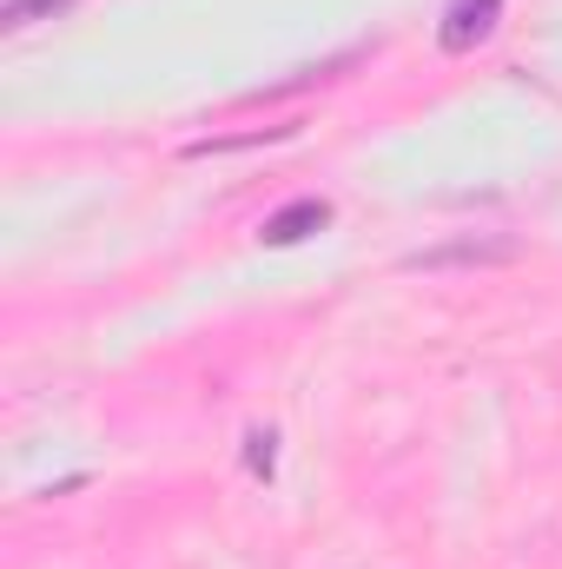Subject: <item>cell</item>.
I'll return each mask as SVG.
<instances>
[{
    "instance_id": "obj_1",
    "label": "cell",
    "mask_w": 562,
    "mask_h": 569,
    "mask_svg": "<svg viewBox=\"0 0 562 569\" xmlns=\"http://www.w3.org/2000/svg\"><path fill=\"white\" fill-rule=\"evenodd\" d=\"M510 259H523V239H510V232H470V239L411 252L404 272H483V266H510Z\"/></svg>"
},
{
    "instance_id": "obj_2",
    "label": "cell",
    "mask_w": 562,
    "mask_h": 569,
    "mask_svg": "<svg viewBox=\"0 0 562 569\" xmlns=\"http://www.w3.org/2000/svg\"><path fill=\"white\" fill-rule=\"evenodd\" d=\"M496 27H503V0H443L436 47H443V53H476Z\"/></svg>"
},
{
    "instance_id": "obj_3",
    "label": "cell",
    "mask_w": 562,
    "mask_h": 569,
    "mask_svg": "<svg viewBox=\"0 0 562 569\" xmlns=\"http://www.w3.org/2000/svg\"><path fill=\"white\" fill-rule=\"evenodd\" d=\"M324 226H331V206H324V199H291L284 212H272V219L259 226V239H265V246H304V239L324 232Z\"/></svg>"
},
{
    "instance_id": "obj_4",
    "label": "cell",
    "mask_w": 562,
    "mask_h": 569,
    "mask_svg": "<svg viewBox=\"0 0 562 569\" xmlns=\"http://www.w3.org/2000/svg\"><path fill=\"white\" fill-rule=\"evenodd\" d=\"M73 13V0H0V33H27L40 20H60Z\"/></svg>"
},
{
    "instance_id": "obj_5",
    "label": "cell",
    "mask_w": 562,
    "mask_h": 569,
    "mask_svg": "<svg viewBox=\"0 0 562 569\" xmlns=\"http://www.w3.org/2000/svg\"><path fill=\"white\" fill-rule=\"evenodd\" d=\"M245 470H252V477H272V470H279V430L272 425L245 430Z\"/></svg>"
},
{
    "instance_id": "obj_6",
    "label": "cell",
    "mask_w": 562,
    "mask_h": 569,
    "mask_svg": "<svg viewBox=\"0 0 562 569\" xmlns=\"http://www.w3.org/2000/svg\"><path fill=\"white\" fill-rule=\"evenodd\" d=\"M265 140H291V127H259V133H239V140H192L185 152L212 159V152H245V146H265Z\"/></svg>"
}]
</instances>
